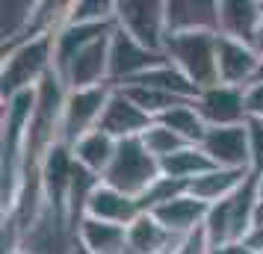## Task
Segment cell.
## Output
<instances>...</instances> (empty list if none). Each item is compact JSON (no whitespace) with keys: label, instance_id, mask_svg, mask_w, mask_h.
<instances>
[{"label":"cell","instance_id":"7a4b0ae2","mask_svg":"<svg viewBox=\"0 0 263 254\" xmlns=\"http://www.w3.org/2000/svg\"><path fill=\"white\" fill-rule=\"evenodd\" d=\"M57 36V33H53ZM53 36H33L24 42H15L3 56L0 68V92L3 101L39 89L42 80L53 74Z\"/></svg>","mask_w":263,"mask_h":254},{"label":"cell","instance_id":"ba28073f","mask_svg":"<svg viewBox=\"0 0 263 254\" xmlns=\"http://www.w3.org/2000/svg\"><path fill=\"white\" fill-rule=\"evenodd\" d=\"M112 33H116V30H112ZM112 33L104 36V38H98V42H92L89 48H83L60 71V80L65 83L68 92L109 86V38H112Z\"/></svg>","mask_w":263,"mask_h":254},{"label":"cell","instance_id":"1f68e13d","mask_svg":"<svg viewBox=\"0 0 263 254\" xmlns=\"http://www.w3.org/2000/svg\"><path fill=\"white\" fill-rule=\"evenodd\" d=\"M254 178V189H257V201H263V171L260 174H251Z\"/></svg>","mask_w":263,"mask_h":254},{"label":"cell","instance_id":"52a82bcc","mask_svg":"<svg viewBox=\"0 0 263 254\" xmlns=\"http://www.w3.org/2000/svg\"><path fill=\"white\" fill-rule=\"evenodd\" d=\"M160 62H166L163 53H154V50L142 48L136 38H130L127 33H121L116 27V33L109 38V86L112 89L136 80L139 74L151 71Z\"/></svg>","mask_w":263,"mask_h":254},{"label":"cell","instance_id":"7402d4cb","mask_svg":"<svg viewBox=\"0 0 263 254\" xmlns=\"http://www.w3.org/2000/svg\"><path fill=\"white\" fill-rule=\"evenodd\" d=\"M160 124H166L172 133H178L186 145H201V139L207 136V124H204L201 112L195 109V101H183L175 109H168L163 119H157Z\"/></svg>","mask_w":263,"mask_h":254},{"label":"cell","instance_id":"d6986e66","mask_svg":"<svg viewBox=\"0 0 263 254\" xmlns=\"http://www.w3.org/2000/svg\"><path fill=\"white\" fill-rule=\"evenodd\" d=\"M251 171H234V169H210L204 171L201 178H195L190 183V192L204 201V204H219L237 192L242 183L249 181Z\"/></svg>","mask_w":263,"mask_h":254},{"label":"cell","instance_id":"6da1fadb","mask_svg":"<svg viewBox=\"0 0 263 254\" xmlns=\"http://www.w3.org/2000/svg\"><path fill=\"white\" fill-rule=\"evenodd\" d=\"M219 33L210 27L168 33L163 56L190 80L198 92L219 86Z\"/></svg>","mask_w":263,"mask_h":254},{"label":"cell","instance_id":"d6a6232c","mask_svg":"<svg viewBox=\"0 0 263 254\" xmlns=\"http://www.w3.org/2000/svg\"><path fill=\"white\" fill-rule=\"evenodd\" d=\"M68 254H92V251H89V248H83L80 242L74 240V242H71V248H68Z\"/></svg>","mask_w":263,"mask_h":254},{"label":"cell","instance_id":"8fae6325","mask_svg":"<svg viewBox=\"0 0 263 254\" xmlns=\"http://www.w3.org/2000/svg\"><path fill=\"white\" fill-rule=\"evenodd\" d=\"M154 124V119L139 109L133 104L124 89H112L107 101V109L101 115V130L109 133L116 142H124V139H139V136Z\"/></svg>","mask_w":263,"mask_h":254},{"label":"cell","instance_id":"603a6c76","mask_svg":"<svg viewBox=\"0 0 263 254\" xmlns=\"http://www.w3.org/2000/svg\"><path fill=\"white\" fill-rule=\"evenodd\" d=\"M65 24H116V3H107V0L68 3Z\"/></svg>","mask_w":263,"mask_h":254},{"label":"cell","instance_id":"e575fe53","mask_svg":"<svg viewBox=\"0 0 263 254\" xmlns=\"http://www.w3.org/2000/svg\"><path fill=\"white\" fill-rule=\"evenodd\" d=\"M254 83H263V53H260V65H257V77H254Z\"/></svg>","mask_w":263,"mask_h":254},{"label":"cell","instance_id":"9c48e42d","mask_svg":"<svg viewBox=\"0 0 263 254\" xmlns=\"http://www.w3.org/2000/svg\"><path fill=\"white\" fill-rule=\"evenodd\" d=\"M210 157L216 169L251 171V151H249V127H210L198 145Z\"/></svg>","mask_w":263,"mask_h":254},{"label":"cell","instance_id":"44dd1931","mask_svg":"<svg viewBox=\"0 0 263 254\" xmlns=\"http://www.w3.org/2000/svg\"><path fill=\"white\" fill-rule=\"evenodd\" d=\"M210 169H216V166L198 145H183L180 151H175L172 157H166L160 163V171L180 183H192L195 178H201L204 171H210Z\"/></svg>","mask_w":263,"mask_h":254},{"label":"cell","instance_id":"836d02e7","mask_svg":"<svg viewBox=\"0 0 263 254\" xmlns=\"http://www.w3.org/2000/svg\"><path fill=\"white\" fill-rule=\"evenodd\" d=\"M254 50L263 53V21H260V30H257V38H254Z\"/></svg>","mask_w":263,"mask_h":254},{"label":"cell","instance_id":"3957f363","mask_svg":"<svg viewBox=\"0 0 263 254\" xmlns=\"http://www.w3.org/2000/svg\"><path fill=\"white\" fill-rule=\"evenodd\" d=\"M160 174H163L160 171V160H154L148 154V148L142 145V139H124V142H119L116 160H112V166L104 174V183L139 201V195Z\"/></svg>","mask_w":263,"mask_h":254},{"label":"cell","instance_id":"277c9868","mask_svg":"<svg viewBox=\"0 0 263 254\" xmlns=\"http://www.w3.org/2000/svg\"><path fill=\"white\" fill-rule=\"evenodd\" d=\"M116 27L136 38L142 48L163 53L168 38V9L163 0H119Z\"/></svg>","mask_w":263,"mask_h":254},{"label":"cell","instance_id":"cb8c5ba5","mask_svg":"<svg viewBox=\"0 0 263 254\" xmlns=\"http://www.w3.org/2000/svg\"><path fill=\"white\" fill-rule=\"evenodd\" d=\"M124 92H127V97H130L133 104L139 109H145L151 119H163L168 109H175L178 104H183L180 97L175 95H166V92H157V89H145V86H121Z\"/></svg>","mask_w":263,"mask_h":254},{"label":"cell","instance_id":"ffe728a7","mask_svg":"<svg viewBox=\"0 0 263 254\" xmlns=\"http://www.w3.org/2000/svg\"><path fill=\"white\" fill-rule=\"evenodd\" d=\"M124 86H145V89H157V92H166V95H175L180 97V101H195L198 97V89L183 77V74L172 65V62H160V65H154L151 71L139 74L136 80H130V83ZM121 89V86H119Z\"/></svg>","mask_w":263,"mask_h":254},{"label":"cell","instance_id":"e0dca14e","mask_svg":"<svg viewBox=\"0 0 263 254\" xmlns=\"http://www.w3.org/2000/svg\"><path fill=\"white\" fill-rule=\"evenodd\" d=\"M116 151H119V142L109 133H104L101 127L92 130V133H86L83 139H77L71 145L74 163H77L80 169L98 174V178L107 174V169L112 166V160H116Z\"/></svg>","mask_w":263,"mask_h":254},{"label":"cell","instance_id":"4fadbf2b","mask_svg":"<svg viewBox=\"0 0 263 254\" xmlns=\"http://www.w3.org/2000/svg\"><path fill=\"white\" fill-rule=\"evenodd\" d=\"M219 83L234 86V89H249L257 77V65H260V53L237 38L219 36Z\"/></svg>","mask_w":263,"mask_h":254},{"label":"cell","instance_id":"ac0fdd59","mask_svg":"<svg viewBox=\"0 0 263 254\" xmlns=\"http://www.w3.org/2000/svg\"><path fill=\"white\" fill-rule=\"evenodd\" d=\"M74 240L92 254H127V228H121V225L83 219Z\"/></svg>","mask_w":263,"mask_h":254},{"label":"cell","instance_id":"4316f807","mask_svg":"<svg viewBox=\"0 0 263 254\" xmlns=\"http://www.w3.org/2000/svg\"><path fill=\"white\" fill-rule=\"evenodd\" d=\"M249 127V151H251V174L263 171V121H246Z\"/></svg>","mask_w":263,"mask_h":254},{"label":"cell","instance_id":"5b68a950","mask_svg":"<svg viewBox=\"0 0 263 254\" xmlns=\"http://www.w3.org/2000/svg\"><path fill=\"white\" fill-rule=\"evenodd\" d=\"M74 169H77V163H74L71 145H65V142H57L39 163L42 198L53 210L57 225H62V228H68V195H71L74 183Z\"/></svg>","mask_w":263,"mask_h":254},{"label":"cell","instance_id":"d4e9b609","mask_svg":"<svg viewBox=\"0 0 263 254\" xmlns=\"http://www.w3.org/2000/svg\"><path fill=\"white\" fill-rule=\"evenodd\" d=\"M183 192H190V183H180V181H175V178L160 174V178L139 195V207H142V213H154V210H160V207L168 204V201H175V198L183 195Z\"/></svg>","mask_w":263,"mask_h":254},{"label":"cell","instance_id":"484cf974","mask_svg":"<svg viewBox=\"0 0 263 254\" xmlns=\"http://www.w3.org/2000/svg\"><path fill=\"white\" fill-rule=\"evenodd\" d=\"M139 139H142V145L148 148V154H151L154 160H160V163L186 145V142H183L178 133H172L166 124H160V121H154V124H151V127H148L142 136H139Z\"/></svg>","mask_w":263,"mask_h":254},{"label":"cell","instance_id":"83f0119b","mask_svg":"<svg viewBox=\"0 0 263 254\" xmlns=\"http://www.w3.org/2000/svg\"><path fill=\"white\" fill-rule=\"evenodd\" d=\"M210 240H207V233H204V228H198L195 233H190V237H183V240L172 248V254H210Z\"/></svg>","mask_w":263,"mask_h":254},{"label":"cell","instance_id":"7c38bea8","mask_svg":"<svg viewBox=\"0 0 263 254\" xmlns=\"http://www.w3.org/2000/svg\"><path fill=\"white\" fill-rule=\"evenodd\" d=\"M263 21V0H219L216 3V33L237 38L254 48Z\"/></svg>","mask_w":263,"mask_h":254},{"label":"cell","instance_id":"d590c367","mask_svg":"<svg viewBox=\"0 0 263 254\" xmlns=\"http://www.w3.org/2000/svg\"><path fill=\"white\" fill-rule=\"evenodd\" d=\"M9 254H30V251H21V248H15V251H9Z\"/></svg>","mask_w":263,"mask_h":254},{"label":"cell","instance_id":"f1b7e54d","mask_svg":"<svg viewBox=\"0 0 263 254\" xmlns=\"http://www.w3.org/2000/svg\"><path fill=\"white\" fill-rule=\"evenodd\" d=\"M246 115L251 121H263V83H251L246 89Z\"/></svg>","mask_w":263,"mask_h":254},{"label":"cell","instance_id":"8992f818","mask_svg":"<svg viewBox=\"0 0 263 254\" xmlns=\"http://www.w3.org/2000/svg\"><path fill=\"white\" fill-rule=\"evenodd\" d=\"M109 92L112 86H98V89H77L65 95L62 107V121H60V142L74 145L77 139L92 133L101 127V115L107 109Z\"/></svg>","mask_w":263,"mask_h":254},{"label":"cell","instance_id":"2e32d148","mask_svg":"<svg viewBox=\"0 0 263 254\" xmlns=\"http://www.w3.org/2000/svg\"><path fill=\"white\" fill-rule=\"evenodd\" d=\"M178 242L154 213H139L127 228V254H172Z\"/></svg>","mask_w":263,"mask_h":254},{"label":"cell","instance_id":"9a60e30c","mask_svg":"<svg viewBox=\"0 0 263 254\" xmlns=\"http://www.w3.org/2000/svg\"><path fill=\"white\" fill-rule=\"evenodd\" d=\"M207 210H210V204L198 201L192 192H183V195H178L175 201H168V204H163L160 210H154V216L166 225L168 233H172L175 240H183V237L195 233L198 228H204Z\"/></svg>","mask_w":263,"mask_h":254},{"label":"cell","instance_id":"f546056e","mask_svg":"<svg viewBox=\"0 0 263 254\" xmlns=\"http://www.w3.org/2000/svg\"><path fill=\"white\" fill-rule=\"evenodd\" d=\"M246 242H249L257 254L263 251V201H257V204H254V213H251V228H249Z\"/></svg>","mask_w":263,"mask_h":254},{"label":"cell","instance_id":"30bf717a","mask_svg":"<svg viewBox=\"0 0 263 254\" xmlns=\"http://www.w3.org/2000/svg\"><path fill=\"white\" fill-rule=\"evenodd\" d=\"M195 109L201 112L207 127H239L246 124V89H234V86H210L198 92L195 97Z\"/></svg>","mask_w":263,"mask_h":254},{"label":"cell","instance_id":"4dcf8cb0","mask_svg":"<svg viewBox=\"0 0 263 254\" xmlns=\"http://www.w3.org/2000/svg\"><path fill=\"white\" fill-rule=\"evenodd\" d=\"M210 254H257L254 248H251L246 240L239 242H225V245H216V248H210Z\"/></svg>","mask_w":263,"mask_h":254},{"label":"cell","instance_id":"5bb4252c","mask_svg":"<svg viewBox=\"0 0 263 254\" xmlns=\"http://www.w3.org/2000/svg\"><path fill=\"white\" fill-rule=\"evenodd\" d=\"M142 213V207L136 198L112 189L107 183H101L92 195V201L86 207V219H95V222H109V225H121V228H130L136 216Z\"/></svg>","mask_w":263,"mask_h":254}]
</instances>
